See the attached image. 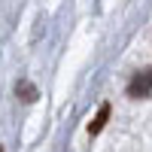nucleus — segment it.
I'll return each instance as SVG.
<instances>
[{"label": "nucleus", "mask_w": 152, "mask_h": 152, "mask_svg": "<svg viewBox=\"0 0 152 152\" xmlns=\"http://www.w3.org/2000/svg\"><path fill=\"white\" fill-rule=\"evenodd\" d=\"M107 119H110V107L104 104V107H100V113L94 116V122L88 125V134H97V131H100V128H104V125H107Z\"/></svg>", "instance_id": "obj_2"}, {"label": "nucleus", "mask_w": 152, "mask_h": 152, "mask_svg": "<svg viewBox=\"0 0 152 152\" xmlns=\"http://www.w3.org/2000/svg\"><path fill=\"white\" fill-rule=\"evenodd\" d=\"M0 152H3V146H0Z\"/></svg>", "instance_id": "obj_3"}, {"label": "nucleus", "mask_w": 152, "mask_h": 152, "mask_svg": "<svg viewBox=\"0 0 152 152\" xmlns=\"http://www.w3.org/2000/svg\"><path fill=\"white\" fill-rule=\"evenodd\" d=\"M128 94L131 97H149L152 94V70H140L131 79V85H128Z\"/></svg>", "instance_id": "obj_1"}]
</instances>
